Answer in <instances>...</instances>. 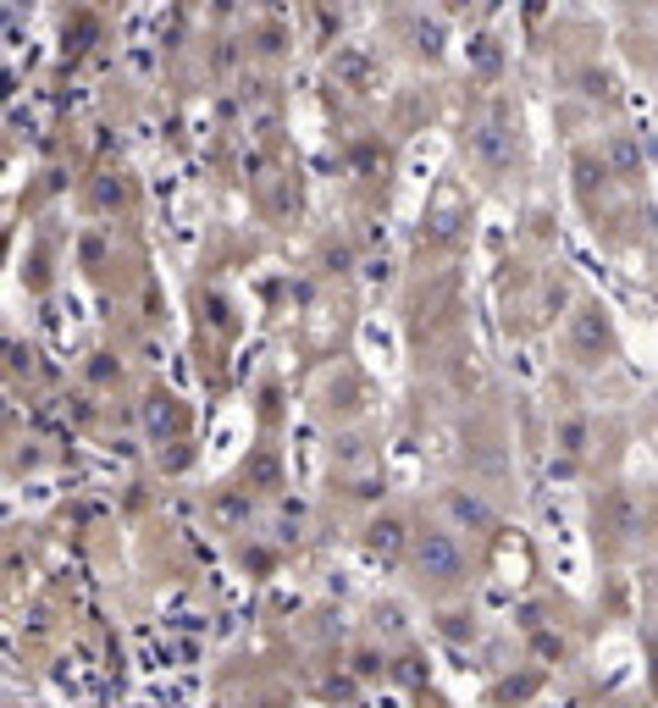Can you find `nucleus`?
<instances>
[{"mask_svg": "<svg viewBox=\"0 0 658 708\" xmlns=\"http://www.w3.org/2000/svg\"><path fill=\"white\" fill-rule=\"evenodd\" d=\"M415 570L432 586H454L465 576V548H459L454 531H438V526L421 531V538H415Z\"/></svg>", "mask_w": 658, "mask_h": 708, "instance_id": "nucleus-1", "label": "nucleus"}, {"mask_svg": "<svg viewBox=\"0 0 658 708\" xmlns=\"http://www.w3.org/2000/svg\"><path fill=\"white\" fill-rule=\"evenodd\" d=\"M570 343H575V354H581L586 366L615 361V327H609L604 305H581V311H575V321H570Z\"/></svg>", "mask_w": 658, "mask_h": 708, "instance_id": "nucleus-2", "label": "nucleus"}, {"mask_svg": "<svg viewBox=\"0 0 658 708\" xmlns=\"http://www.w3.org/2000/svg\"><path fill=\"white\" fill-rule=\"evenodd\" d=\"M642 144H636V134H609L604 139V172L609 177H642Z\"/></svg>", "mask_w": 658, "mask_h": 708, "instance_id": "nucleus-3", "label": "nucleus"}, {"mask_svg": "<svg viewBox=\"0 0 658 708\" xmlns=\"http://www.w3.org/2000/svg\"><path fill=\"white\" fill-rule=\"evenodd\" d=\"M476 155H482L493 172H504L509 155H515V134L504 123H482V128H476Z\"/></svg>", "mask_w": 658, "mask_h": 708, "instance_id": "nucleus-4", "label": "nucleus"}, {"mask_svg": "<svg viewBox=\"0 0 658 708\" xmlns=\"http://www.w3.org/2000/svg\"><path fill=\"white\" fill-rule=\"evenodd\" d=\"M366 548H371L377 559H398V554H404V520H398V515H377V520L366 526Z\"/></svg>", "mask_w": 658, "mask_h": 708, "instance_id": "nucleus-5", "label": "nucleus"}, {"mask_svg": "<svg viewBox=\"0 0 658 708\" xmlns=\"http://www.w3.org/2000/svg\"><path fill=\"white\" fill-rule=\"evenodd\" d=\"M144 427H150L155 438H172L177 427H184V416H177V404H172L166 393H150V404H144Z\"/></svg>", "mask_w": 658, "mask_h": 708, "instance_id": "nucleus-6", "label": "nucleus"}, {"mask_svg": "<svg viewBox=\"0 0 658 708\" xmlns=\"http://www.w3.org/2000/svg\"><path fill=\"white\" fill-rule=\"evenodd\" d=\"M332 73H338V78H349L354 89H360V84L371 78V55L349 45V50H338V55H332Z\"/></svg>", "mask_w": 658, "mask_h": 708, "instance_id": "nucleus-7", "label": "nucleus"}, {"mask_svg": "<svg viewBox=\"0 0 658 708\" xmlns=\"http://www.w3.org/2000/svg\"><path fill=\"white\" fill-rule=\"evenodd\" d=\"M448 509H454L459 520H470V526H493V509H488L482 498H465V493H448Z\"/></svg>", "mask_w": 658, "mask_h": 708, "instance_id": "nucleus-8", "label": "nucleus"}, {"mask_svg": "<svg viewBox=\"0 0 658 708\" xmlns=\"http://www.w3.org/2000/svg\"><path fill=\"white\" fill-rule=\"evenodd\" d=\"M559 448H565V454H586V421H581V416H570V421L559 427Z\"/></svg>", "mask_w": 658, "mask_h": 708, "instance_id": "nucleus-9", "label": "nucleus"}, {"mask_svg": "<svg viewBox=\"0 0 658 708\" xmlns=\"http://www.w3.org/2000/svg\"><path fill=\"white\" fill-rule=\"evenodd\" d=\"M415 50L438 55V50H443V28H438V23H415Z\"/></svg>", "mask_w": 658, "mask_h": 708, "instance_id": "nucleus-10", "label": "nucleus"}, {"mask_svg": "<svg viewBox=\"0 0 658 708\" xmlns=\"http://www.w3.org/2000/svg\"><path fill=\"white\" fill-rule=\"evenodd\" d=\"M620 708H636V703H620Z\"/></svg>", "mask_w": 658, "mask_h": 708, "instance_id": "nucleus-11", "label": "nucleus"}]
</instances>
